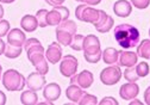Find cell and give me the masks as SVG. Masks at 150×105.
I'll return each mask as SVG.
<instances>
[{"mask_svg":"<svg viewBox=\"0 0 150 105\" xmlns=\"http://www.w3.org/2000/svg\"><path fill=\"white\" fill-rule=\"evenodd\" d=\"M24 49L26 51V56L29 61L36 68V71L43 75H47L49 72V66L48 60L45 57V50L42 43L33 37L28 38L24 43Z\"/></svg>","mask_w":150,"mask_h":105,"instance_id":"1","label":"cell"},{"mask_svg":"<svg viewBox=\"0 0 150 105\" xmlns=\"http://www.w3.org/2000/svg\"><path fill=\"white\" fill-rule=\"evenodd\" d=\"M115 40L123 49H131L138 45L141 42V33L138 29L131 24H119L113 30Z\"/></svg>","mask_w":150,"mask_h":105,"instance_id":"2","label":"cell"},{"mask_svg":"<svg viewBox=\"0 0 150 105\" xmlns=\"http://www.w3.org/2000/svg\"><path fill=\"white\" fill-rule=\"evenodd\" d=\"M83 57L88 63H98L101 60L103 51L100 41L96 35H87L83 41Z\"/></svg>","mask_w":150,"mask_h":105,"instance_id":"3","label":"cell"},{"mask_svg":"<svg viewBox=\"0 0 150 105\" xmlns=\"http://www.w3.org/2000/svg\"><path fill=\"white\" fill-rule=\"evenodd\" d=\"M1 81L4 87L10 92L22 91L26 85L25 77L18 71H16V69H7L6 72H4Z\"/></svg>","mask_w":150,"mask_h":105,"instance_id":"4","label":"cell"},{"mask_svg":"<svg viewBox=\"0 0 150 105\" xmlns=\"http://www.w3.org/2000/svg\"><path fill=\"white\" fill-rule=\"evenodd\" d=\"M78 31V25L74 21H70V19H67V21H63L61 22L57 26H56V40L57 42L64 47L69 45L71 40H73V36Z\"/></svg>","mask_w":150,"mask_h":105,"instance_id":"5","label":"cell"},{"mask_svg":"<svg viewBox=\"0 0 150 105\" xmlns=\"http://www.w3.org/2000/svg\"><path fill=\"white\" fill-rule=\"evenodd\" d=\"M101 16V10L94 9L89 5L82 4L78 5V7L75 9V17L85 23H91L93 25H96Z\"/></svg>","mask_w":150,"mask_h":105,"instance_id":"6","label":"cell"},{"mask_svg":"<svg viewBox=\"0 0 150 105\" xmlns=\"http://www.w3.org/2000/svg\"><path fill=\"white\" fill-rule=\"evenodd\" d=\"M123 73L120 71V66L118 65H111L106 68H104L100 72V81L104 85L107 86H112L118 84V81L120 80Z\"/></svg>","mask_w":150,"mask_h":105,"instance_id":"7","label":"cell"},{"mask_svg":"<svg viewBox=\"0 0 150 105\" xmlns=\"http://www.w3.org/2000/svg\"><path fill=\"white\" fill-rule=\"evenodd\" d=\"M70 16V11L66 6H54L52 10L48 12V25L57 26L61 22L67 21Z\"/></svg>","mask_w":150,"mask_h":105,"instance_id":"8","label":"cell"},{"mask_svg":"<svg viewBox=\"0 0 150 105\" xmlns=\"http://www.w3.org/2000/svg\"><path fill=\"white\" fill-rule=\"evenodd\" d=\"M79 61L78 59L73 55H66L60 61V72L63 77L70 78L78 72Z\"/></svg>","mask_w":150,"mask_h":105,"instance_id":"9","label":"cell"},{"mask_svg":"<svg viewBox=\"0 0 150 105\" xmlns=\"http://www.w3.org/2000/svg\"><path fill=\"white\" fill-rule=\"evenodd\" d=\"M93 81H94V75L87 69L82 71L81 73H75L74 75L70 77V84L79 85L82 89H89Z\"/></svg>","mask_w":150,"mask_h":105,"instance_id":"10","label":"cell"},{"mask_svg":"<svg viewBox=\"0 0 150 105\" xmlns=\"http://www.w3.org/2000/svg\"><path fill=\"white\" fill-rule=\"evenodd\" d=\"M26 85H28V89L32 90V91H41L43 90V87L47 85L45 81V75L38 73V72H32L29 74L28 79H26Z\"/></svg>","mask_w":150,"mask_h":105,"instance_id":"11","label":"cell"},{"mask_svg":"<svg viewBox=\"0 0 150 105\" xmlns=\"http://www.w3.org/2000/svg\"><path fill=\"white\" fill-rule=\"evenodd\" d=\"M139 93V86L136 82H126L120 86L119 96L123 100H132Z\"/></svg>","mask_w":150,"mask_h":105,"instance_id":"12","label":"cell"},{"mask_svg":"<svg viewBox=\"0 0 150 105\" xmlns=\"http://www.w3.org/2000/svg\"><path fill=\"white\" fill-rule=\"evenodd\" d=\"M45 57L48 60V62L56 65L57 62L61 61L62 59V48L61 44L59 42H52L49 44V47L47 48L45 51Z\"/></svg>","mask_w":150,"mask_h":105,"instance_id":"13","label":"cell"},{"mask_svg":"<svg viewBox=\"0 0 150 105\" xmlns=\"http://www.w3.org/2000/svg\"><path fill=\"white\" fill-rule=\"evenodd\" d=\"M113 24H115L113 18H112L110 14H107L104 10H101V16H100L98 23L94 26H96V29H97L98 32L106 33V32H108L112 28H113Z\"/></svg>","mask_w":150,"mask_h":105,"instance_id":"14","label":"cell"},{"mask_svg":"<svg viewBox=\"0 0 150 105\" xmlns=\"http://www.w3.org/2000/svg\"><path fill=\"white\" fill-rule=\"evenodd\" d=\"M138 55L137 52L134 51H119V56H118V62L117 65L120 67H132L137 63Z\"/></svg>","mask_w":150,"mask_h":105,"instance_id":"15","label":"cell"},{"mask_svg":"<svg viewBox=\"0 0 150 105\" xmlns=\"http://www.w3.org/2000/svg\"><path fill=\"white\" fill-rule=\"evenodd\" d=\"M26 41V36L23 30L21 29H12L7 33V43L14 47H23Z\"/></svg>","mask_w":150,"mask_h":105,"instance_id":"16","label":"cell"},{"mask_svg":"<svg viewBox=\"0 0 150 105\" xmlns=\"http://www.w3.org/2000/svg\"><path fill=\"white\" fill-rule=\"evenodd\" d=\"M60 96H61V87L59 84L50 82L43 87V97L45 100H50L54 103L55 100L60 98Z\"/></svg>","mask_w":150,"mask_h":105,"instance_id":"17","label":"cell"},{"mask_svg":"<svg viewBox=\"0 0 150 105\" xmlns=\"http://www.w3.org/2000/svg\"><path fill=\"white\" fill-rule=\"evenodd\" d=\"M113 12L120 18H126L132 12V5L127 0H118L113 4Z\"/></svg>","mask_w":150,"mask_h":105,"instance_id":"18","label":"cell"},{"mask_svg":"<svg viewBox=\"0 0 150 105\" xmlns=\"http://www.w3.org/2000/svg\"><path fill=\"white\" fill-rule=\"evenodd\" d=\"M83 93H85V91H82V87H80L79 85H75V84H70L66 90V97L68 98V100H71L75 104H78V101L80 100V98L82 97Z\"/></svg>","mask_w":150,"mask_h":105,"instance_id":"19","label":"cell"},{"mask_svg":"<svg viewBox=\"0 0 150 105\" xmlns=\"http://www.w3.org/2000/svg\"><path fill=\"white\" fill-rule=\"evenodd\" d=\"M21 26L26 32H33L38 28V22H37L36 16L32 14H25L21 19Z\"/></svg>","mask_w":150,"mask_h":105,"instance_id":"20","label":"cell"},{"mask_svg":"<svg viewBox=\"0 0 150 105\" xmlns=\"http://www.w3.org/2000/svg\"><path fill=\"white\" fill-rule=\"evenodd\" d=\"M118 56H119V51L116 49V48H106L104 51H103V56L101 59L104 60L105 63L107 65H117L118 62Z\"/></svg>","mask_w":150,"mask_h":105,"instance_id":"21","label":"cell"},{"mask_svg":"<svg viewBox=\"0 0 150 105\" xmlns=\"http://www.w3.org/2000/svg\"><path fill=\"white\" fill-rule=\"evenodd\" d=\"M21 101L23 105H36L38 104V96H37L36 91L29 90V91H24L21 94Z\"/></svg>","mask_w":150,"mask_h":105,"instance_id":"22","label":"cell"},{"mask_svg":"<svg viewBox=\"0 0 150 105\" xmlns=\"http://www.w3.org/2000/svg\"><path fill=\"white\" fill-rule=\"evenodd\" d=\"M137 55L143 59H150V40H142L137 45Z\"/></svg>","mask_w":150,"mask_h":105,"instance_id":"23","label":"cell"},{"mask_svg":"<svg viewBox=\"0 0 150 105\" xmlns=\"http://www.w3.org/2000/svg\"><path fill=\"white\" fill-rule=\"evenodd\" d=\"M21 54H22V47H14V45H11L10 43L6 44L4 55L7 59H17L21 56Z\"/></svg>","mask_w":150,"mask_h":105,"instance_id":"24","label":"cell"},{"mask_svg":"<svg viewBox=\"0 0 150 105\" xmlns=\"http://www.w3.org/2000/svg\"><path fill=\"white\" fill-rule=\"evenodd\" d=\"M83 41H85V36L75 33L74 36H73V40H71L69 47H70L73 50L80 51V50H82V48H83Z\"/></svg>","mask_w":150,"mask_h":105,"instance_id":"25","label":"cell"},{"mask_svg":"<svg viewBox=\"0 0 150 105\" xmlns=\"http://www.w3.org/2000/svg\"><path fill=\"white\" fill-rule=\"evenodd\" d=\"M123 75H124L125 80L129 81V82H136V81L139 79V77H138V74H137V72H136L135 66H132V67H126V69L124 71Z\"/></svg>","mask_w":150,"mask_h":105,"instance_id":"26","label":"cell"},{"mask_svg":"<svg viewBox=\"0 0 150 105\" xmlns=\"http://www.w3.org/2000/svg\"><path fill=\"white\" fill-rule=\"evenodd\" d=\"M99 101H98V98L93 94H89L87 92H85L82 94V97L80 98V100L78 101L79 105H97Z\"/></svg>","mask_w":150,"mask_h":105,"instance_id":"27","label":"cell"},{"mask_svg":"<svg viewBox=\"0 0 150 105\" xmlns=\"http://www.w3.org/2000/svg\"><path fill=\"white\" fill-rule=\"evenodd\" d=\"M48 10L45 9H41L37 11L36 13V18H37V22H38V26L41 28H45L48 25Z\"/></svg>","mask_w":150,"mask_h":105,"instance_id":"28","label":"cell"},{"mask_svg":"<svg viewBox=\"0 0 150 105\" xmlns=\"http://www.w3.org/2000/svg\"><path fill=\"white\" fill-rule=\"evenodd\" d=\"M135 68H136V72H137V74H138L139 78H144V77H146L150 73L149 65L146 62H144V61L136 63L135 65Z\"/></svg>","mask_w":150,"mask_h":105,"instance_id":"29","label":"cell"},{"mask_svg":"<svg viewBox=\"0 0 150 105\" xmlns=\"http://www.w3.org/2000/svg\"><path fill=\"white\" fill-rule=\"evenodd\" d=\"M10 31V22L6 19H0V37H4Z\"/></svg>","mask_w":150,"mask_h":105,"instance_id":"30","label":"cell"},{"mask_svg":"<svg viewBox=\"0 0 150 105\" xmlns=\"http://www.w3.org/2000/svg\"><path fill=\"white\" fill-rule=\"evenodd\" d=\"M130 1L131 5L139 10H144L150 5V0H130Z\"/></svg>","mask_w":150,"mask_h":105,"instance_id":"31","label":"cell"},{"mask_svg":"<svg viewBox=\"0 0 150 105\" xmlns=\"http://www.w3.org/2000/svg\"><path fill=\"white\" fill-rule=\"evenodd\" d=\"M98 104H100V105H118V100H116L113 97H104Z\"/></svg>","mask_w":150,"mask_h":105,"instance_id":"32","label":"cell"},{"mask_svg":"<svg viewBox=\"0 0 150 105\" xmlns=\"http://www.w3.org/2000/svg\"><path fill=\"white\" fill-rule=\"evenodd\" d=\"M75 1H79L82 4L89 5V6H94V5H99L101 3V0H75Z\"/></svg>","mask_w":150,"mask_h":105,"instance_id":"33","label":"cell"},{"mask_svg":"<svg viewBox=\"0 0 150 105\" xmlns=\"http://www.w3.org/2000/svg\"><path fill=\"white\" fill-rule=\"evenodd\" d=\"M66 0H45V3L50 6H60V5H63V3Z\"/></svg>","mask_w":150,"mask_h":105,"instance_id":"34","label":"cell"},{"mask_svg":"<svg viewBox=\"0 0 150 105\" xmlns=\"http://www.w3.org/2000/svg\"><path fill=\"white\" fill-rule=\"evenodd\" d=\"M144 101H145V104L150 105V86L144 91Z\"/></svg>","mask_w":150,"mask_h":105,"instance_id":"35","label":"cell"},{"mask_svg":"<svg viewBox=\"0 0 150 105\" xmlns=\"http://www.w3.org/2000/svg\"><path fill=\"white\" fill-rule=\"evenodd\" d=\"M5 49H6V43L1 40V37H0V55H3L5 52Z\"/></svg>","mask_w":150,"mask_h":105,"instance_id":"36","label":"cell"},{"mask_svg":"<svg viewBox=\"0 0 150 105\" xmlns=\"http://www.w3.org/2000/svg\"><path fill=\"white\" fill-rule=\"evenodd\" d=\"M6 104V94L0 91V105H5Z\"/></svg>","mask_w":150,"mask_h":105,"instance_id":"37","label":"cell"},{"mask_svg":"<svg viewBox=\"0 0 150 105\" xmlns=\"http://www.w3.org/2000/svg\"><path fill=\"white\" fill-rule=\"evenodd\" d=\"M4 13H5V11H4V7H3V5H0V19H3Z\"/></svg>","mask_w":150,"mask_h":105,"instance_id":"38","label":"cell"},{"mask_svg":"<svg viewBox=\"0 0 150 105\" xmlns=\"http://www.w3.org/2000/svg\"><path fill=\"white\" fill-rule=\"evenodd\" d=\"M14 1L16 0H0V3H3V4H12Z\"/></svg>","mask_w":150,"mask_h":105,"instance_id":"39","label":"cell"},{"mask_svg":"<svg viewBox=\"0 0 150 105\" xmlns=\"http://www.w3.org/2000/svg\"><path fill=\"white\" fill-rule=\"evenodd\" d=\"M132 104H142V101H138V99H135L134 101L130 103V105H132Z\"/></svg>","mask_w":150,"mask_h":105,"instance_id":"40","label":"cell"},{"mask_svg":"<svg viewBox=\"0 0 150 105\" xmlns=\"http://www.w3.org/2000/svg\"><path fill=\"white\" fill-rule=\"evenodd\" d=\"M1 74H3V67L0 65V80H1Z\"/></svg>","mask_w":150,"mask_h":105,"instance_id":"41","label":"cell"},{"mask_svg":"<svg viewBox=\"0 0 150 105\" xmlns=\"http://www.w3.org/2000/svg\"><path fill=\"white\" fill-rule=\"evenodd\" d=\"M149 36H150V29H149Z\"/></svg>","mask_w":150,"mask_h":105,"instance_id":"42","label":"cell"}]
</instances>
